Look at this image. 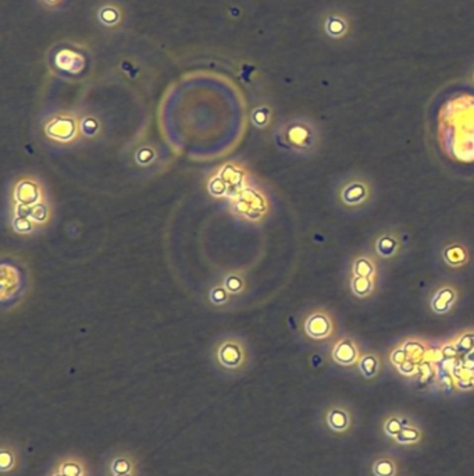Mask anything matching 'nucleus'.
<instances>
[{
	"label": "nucleus",
	"instance_id": "f257e3e1",
	"mask_svg": "<svg viewBox=\"0 0 474 476\" xmlns=\"http://www.w3.org/2000/svg\"><path fill=\"white\" fill-rule=\"evenodd\" d=\"M306 330L312 337H316V338L325 337L330 331V322L323 315H314L308 320Z\"/></svg>",
	"mask_w": 474,
	"mask_h": 476
},
{
	"label": "nucleus",
	"instance_id": "f03ea898",
	"mask_svg": "<svg viewBox=\"0 0 474 476\" xmlns=\"http://www.w3.org/2000/svg\"><path fill=\"white\" fill-rule=\"evenodd\" d=\"M334 357H335V360L338 362H341L344 365H348V364H352L356 360V350H355V347L352 346L351 342H348V340H344L343 343H340V344L336 346Z\"/></svg>",
	"mask_w": 474,
	"mask_h": 476
},
{
	"label": "nucleus",
	"instance_id": "7ed1b4c3",
	"mask_svg": "<svg viewBox=\"0 0 474 476\" xmlns=\"http://www.w3.org/2000/svg\"><path fill=\"white\" fill-rule=\"evenodd\" d=\"M366 196V188L359 184H351L349 187H347V189L344 191V200L347 203H351V205H355V203H359L360 200H363V198Z\"/></svg>",
	"mask_w": 474,
	"mask_h": 476
},
{
	"label": "nucleus",
	"instance_id": "20e7f679",
	"mask_svg": "<svg viewBox=\"0 0 474 476\" xmlns=\"http://www.w3.org/2000/svg\"><path fill=\"white\" fill-rule=\"evenodd\" d=\"M328 424L335 431H344L349 424L348 415L341 410H334L328 415Z\"/></svg>",
	"mask_w": 474,
	"mask_h": 476
},
{
	"label": "nucleus",
	"instance_id": "39448f33",
	"mask_svg": "<svg viewBox=\"0 0 474 476\" xmlns=\"http://www.w3.org/2000/svg\"><path fill=\"white\" fill-rule=\"evenodd\" d=\"M452 300H453V291H452V290H448V289H446V290H442V291L435 297V300H434V302H433L434 309L438 311V312H445V311L449 308Z\"/></svg>",
	"mask_w": 474,
	"mask_h": 476
},
{
	"label": "nucleus",
	"instance_id": "423d86ee",
	"mask_svg": "<svg viewBox=\"0 0 474 476\" xmlns=\"http://www.w3.org/2000/svg\"><path fill=\"white\" fill-rule=\"evenodd\" d=\"M377 366H378L377 360L373 355H367L360 361V369H362L363 375L367 377H371L376 375Z\"/></svg>",
	"mask_w": 474,
	"mask_h": 476
},
{
	"label": "nucleus",
	"instance_id": "0eeeda50",
	"mask_svg": "<svg viewBox=\"0 0 474 476\" xmlns=\"http://www.w3.org/2000/svg\"><path fill=\"white\" fill-rule=\"evenodd\" d=\"M374 472L377 476H392L395 472V468H394V464L391 461L383 459V461H378L376 464Z\"/></svg>",
	"mask_w": 474,
	"mask_h": 476
},
{
	"label": "nucleus",
	"instance_id": "6e6552de",
	"mask_svg": "<svg viewBox=\"0 0 474 476\" xmlns=\"http://www.w3.org/2000/svg\"><path fill=\"white\" fill-rule=\"evenodd\" d=\"M419 439V432L415 429L405 428L400 431V433L396 436V440L399 443H413Z\"/></svg>",
	"mask_w": 474,
	"mask_h": 476
},
{
	"label": "nucleus",
	"instance_id": "1a4fd4ad",
	"mask_svg": "<svg viewBox=\"0 0 474 476\" xmlns=\"http://www.w3.org/2000/svg\"><path fill=\"white\" fill-rule=\"evenodd\" d=\"M395 247H396V242L391 237H384L378 241V252L381 255H387V256L391 255L395 251Z\"/></svg>",
	"mask_w": 474,
	"mask_h": 476
},
{
	"label": "nucleus",
	"instance_id": "9d476101",
	"mask_svg": "<svg viewBox=\"0 0 474 476\" xmlns=\"http://www.w3.org/2000/svg\"><path fill=\"white\" fill-rule=\"evenodd\" d=\"M355 270H356V273L360 276V278H367L369 275H371V271H373V266L370 265L369 260L366 259H359L355 265Z\"/></svg>",
	"mask_w": 474,
	"mask_h": 476
},
{
	"label": "nucleus",
	"instance_id": "9b49d317",
	"mask_svg": "<svg viewBox=\"0 0 474 476\" xmlns=\"http://www.w3.org/2000/svg\"><path fill=\"white\" fill-rule=\"evenodd\" d=\"M370 289H371V284L367 280V278H358L354 283V290L360 296L367 294L370 291Z\"/></svg>",
	"mask_w": 474,
	"mask_h": 476
},
{
	"label": "nucleus",
	"instance_id": "f8f14e48",
	"mask_svg": "<svg viewBox=\"0 0 474 476\" xmlns=\"http://www.w3.org/2000/svg\"><path fill=\"white\" fill-rule=\"evenodd\" d=\"M403 428H402V422H399L398 420H389L388 422H387V425H385V431H387V433L388 435H391V436H398L399 433H400V431H402Z\"/></svg>",
	"mask_w": 474,
	"mask_h": 476
},
{
	"label": "nucleus",
	"instance_id": "ddd939ff",
	"mask_svg": "<svg viewBox=\"0 0 474 476\" xmlns=\"http://www.w3.org/2000/svg\"><path fill=\"white\" fill-rule=\"evenodd\" d=\"M399 369L402 371V373H406V375H411L415 372V364L412 361H405L403 364L399 365Z\"/></svg>",
	"mask_w": 474,
	"mask_h": 476
},
{
	"label": "nucleus",
	"instance_id": "4468645a",
	"mask_svg": "<svg viewBox=\"0 0 474 476\" xmlns=\"http://www.w3.org/2000/svg\"><path fill=\"white\" fill-rule=\"evenodd\" d=\"M392 361H394L395 364H398V365L403 364V362L406 361V354H405V351H402V350L395 351V353L392 354Z\"/></svg>",
	"mask_w": 474,
	"mask_h": 476
}]
</instances>
